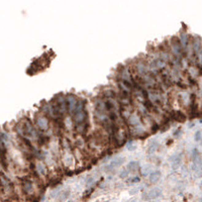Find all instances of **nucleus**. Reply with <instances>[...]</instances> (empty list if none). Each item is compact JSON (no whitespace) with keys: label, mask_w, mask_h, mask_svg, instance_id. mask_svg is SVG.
<instances>
[{"label":"nucleus","mask_w":202,"mask_h":202,"mask_svg":"<svg viewBox=\"0 0 202 202\" xmlns=\"http://www.w3.org/2000/svg\"><path fill=\"white\" fill-rule=\"evenodd\" d=\"M172 44V49H173V52L175 53L176 55H182V45H181V41L177 39V37H173V40L171 41Z\"/></svg>","instance_id":"5"},{"label":"nucleus","mask_w":202,"mask_h":202,"mask_svg":"<svg viewBox=\"0 0 202 202\" xmlns=\"http://www.w3.org/2000/svg\"><path fill=\"white\" fill-rule=\"evenodd\" d=\"M69 195H70V191L69 190H64L58 195V201L59 202H64L68 199Z\"/></svg>","instance_id":"11"},{"label":"nucleus","mask_w":202,"mask_h":202,"mask_svg":"<svg viewBox=\"0 0 202 202\" xmlns=\"http://www.w3.org/2000/svg\"><path fill=\"white\" fill-rule=\"evenodd\" d=\"M170 161H171L172 168L174 170L178 169V167L180 166V164H181V156L180 155H174L173 157L170 158Z\"/></svg>","instance_id":"9"},{"label":"nucleus","mask_w":202,"mask_h":202,"mask_svg":"<svg viewBox=\"0 0 202 202\" xmlns=\"http://www.w3.org/2000/svg\"><path fill=\"white\" fill-rule=\"evenodd\" d=\"M160 178H161V172H160V171H155V172H153L151 175H150L149 181H150V183L156 184L160 180Z\"/></svg>","instance_id":"10"},{"label":"nucleus","mask_w":202,"mask_h":202,"mask_svg":"<svg viewBox=\"0 0 202 202\" xmlns=\"http://www.w3.org/2000/svg\"><path fill=\"white\" fill-rule=\"evenodd\" d=\"M199 202H202V197H201L200 199H199Z\"/></svg>","instance_id":"23"},{"label":"nucleus","mask_w":202,"mask_h":202,"mask_svg":"<svg viewBox=\"0 0 202 202\" xmlns=\"http://www.w3.org/2000/svg\"><path fill=\"white\" fill-rule=\"evenodd\" d=\"M123 163H124V158H122V157H117V158L114 159L112 162H110L109 165L106 166V168H105L106 172H112L113 170L119 168Z\"/></svg>","instance_id":"2"},{"label":"nucleus","mask_w":202,"mask_h":202,"mask_svg":"<svg viewBox=\"0 0 202 202\" xmlns=\"http://www.w3.org/2000/svg\"><path fill=\"white\" fill-rule=\"evenodd\" d=\"M201 134H202V132L200 130L196 131V134H195V141L196 142L201 141Z\"/></svg>","instance_id":"18"},{"label":"nucleus","mask_w":202,"mask_h":202,"mask_svg":"<svg viewBox=\"0 0 202 202\" xmlns=\"http://www.w3.org/2000/svg\"><path fill=\"white\" fill-rule=\"evenodd\" d=\"M157 149H158V144H157V142H151V145L149 146V149H148V154H149V155L154 154Z\"/></svg>","instance_id":"14"},{"label":"nucleus","mask_w":202,"mask_h":202,"mask_svg":"<svg viewBox=\"0 0 202 202\" xmlns=\"http://www.w3.org/2000/svg\"><path fill=\"white\" fill-rule=\"evenodd\" d=\"M127 149L130 150V151H131V150H132V151H134V150H135V149H137V147H135V146H134V145L131 146V144H130V145H128Z\"/></svg>","instance_id":"21"},{"label":"nucleus","mask_w":202,"mask_h":202,"mask_svg":"<svg viewBox=\"0 0 202 202\" xmlns=\"http://www.w3.org/2000/svg\"><path fill=\"white\" fill-rule=\"evenodd\" d=\"M200 188H201V190H202V182L200 183Z\"/></svg>","instance_id":"22"},{"label":"nucleus","mask_w":202,"mask_h":202,"mask_svg":"<svg viewBox=\"0 0 202 202\" xmlns=\"http://www.w3.org/2000/svg\"><path fill=\"white\" fill-rule=\"evenodd\" d=\"M180 41H181V45L184 49L187 48V45H188V36L186 33H181V37H180Z\"/></svg>","instance_id":"12"},{"label":"nucleus","mask_w":202,"mask_h":202,"mask_svg":"<svg viewBox=\"0 0 202 202\" xmlns=\"http://www.w3.org/2000/svg\"><path fill=\"white\" fill-rule=\"evenodd\" d=\"M37 124L39 125V127L41 130H47L49 128V121L44 116H40L37 118Z\"/></svg>","instance_id":"8"},{"label":"nucleus","mask_w":202,"mask_h":202,"mask_svg":"<svg viewBox=\"0 0 202 202\" xmlns=\"http://www.w3.org/2000/svg\"><path fill=\"white\" fill-rule=\"evenodd\" d=\"M138 168H140V164H138V162H135V161L130 162L127 165V169L130 170V171H132V172H135Z\"/></svg>","instance_id":"13"},{"label":"nucleus","mask_w":202,"mask_h":202,"mask_svg":"<svg viewBox=\"0 0 202 202\" xmlns=\"http://www.w3.org/2000/svg\"><path fill=\"white\" fill-rule=\"evenodd\" d=\"M78 101H76V98L74 96H68L66 97V107H68V109L70 112L73 113V111L75 109V106L77 104Z\"/></svg>","instance_id":"7"},{"label":"nucleus","mask_w":202,"mask_h":202,"mask_svg":"<svg viewBox=\"0 0 202 202\" xmlns=\"http://www.w3.org/2000/svg\"><path fill=\"white\" fill-rule=\"evenodd\" d=\"M22 189L23 192L25 194H30L33 193V181H30L29 179H25L22 181Z\"/></svg>","instance_id":"6"},{"label":"nucleus","mask_w":202,"mask_h":202,"mask_svg":"<svg viewBox=\"0 0 202 202\" xmlns=\"http://www.w3.org/2000/svg\"><path fill=\"white\" fill-rule=\"evenodd\" d=\"M73 114H74V120L77 123H81L83 120H84V111H83V105L81 101H78L77 104L75 106V109L73 111Z\"/></svg>","instance_id":"1"},{"label":"nucleus","mask_w":202,"mask_h":202,"mask_svg":"<svg viewBox=\"0 0 202 202\" xmlns=\"http://www.w3.org/2000/svg\"><path fill=\"white\" fill-rule=\"evenodd\" d=\"M174 118H175L176 120H178V121H184V120H185L186 117H185V115H184V114H182L181 112H176Z\"/></svg>","instance_id":"15"},{"label":"nucleus","mask_w":202,"mask_h":202,"mask_svg":"<svg viewBox=\"0 0 202 202\" xmlns=\"http://www.w3.org/2000/svg\"><path fill=\"white\" fill-rule=\"evenodd\" d=\"M23 131H24V134L27 135V137H30V138L37 137V131L34 130V127L33 126V124H31L29 120H26L25 124H24Z\"/></svg>","instance_id":"4"},{"label":"nucleus","mask_w":202,"mask_h":202,"mask_svg":"<svg viewBox=\"0 0 202 202\" xmlns=\"http://www.w3.org/2000/svg\"><path fill=\"white\" fill-rule=\"evenodd\" d=\"M127 176H128V171L127 170H123V171H121L120 172V174H119V177L120 178H127Z\"/></svg>","instance_id":"17"},{"label":"nucleus","mask_w":202,"mask_h":202,"mask_svg":"<svg viewBox=\"0 0 202 202\" xmlns=\"http://www.w3.org/2000/svg\"><path fill=\"white\" fill-rule=\"evenodd\" d=\"M37 170H39V172H40L41 174H44V175L46 174V168H45V166L43 165V164L39 163V164H37Z\"/></svg>","instance_id":"16"},{"label":"nucleus","mask_w":202,"mask_h":202,"mask_svg":"<svg viewBox=\"0 0 202 202\" xmlns=\"http://www.w3.org/2000/svg\"><path fill=\"white\" fill-rule=\"evenodd\" d=\"M161 194H162V190L160 189V188H158V187L153 188V189H151L147 194L145 195L144 199H146V200L156 199V198H158V197L161 196Z\"/></svg>","instance_id":"3"},{"label":"nucleus","mask_w":202,"mask_h":202,"mask_svg":"<svg viewBox=\"0 0 202 202\" xmlns=\"http://www.w3.org/2000/svg\"><path fill=\"white\" fill-rule=\"evenodd\" d=\"M93 182H94L93 178H89L88 180H87V183H86V184H87V186L89 187L90 185H92V184H93Z\"/></svg>","instance_id":"20"},{"label":"nucleus","mask_w":202,"mask_h":202,"mask_svg":"<svg viewBox=\"0 0 202 202\" xmlns=\"http://www.w3.org/2000/svg\"><path fill=\"white\" fill-rule=\"evenodd\" d=\"M138 181H140V178H138V177H134V179L128 180V182L130 183H137V182H138Z\"/></svg>","instance_id":"19"}]
</instances>
